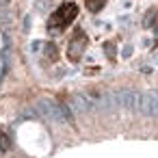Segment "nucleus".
Instances as JSON below:
<instances>
[{
  "instance_id": "obj_1",
  "label": "nucleus",
  "mask_w": 158,
  "mask_h": 158,
  "mask_svg": "<svg viewBox=\"0 0 158 158\" xmlns=\"http://www.w3.org/2000/svg\"><path fill=\"white\" fill-rule=\"evenodd\" d=\"M76 15H78V5H74V2H63V5L52 13V20H50L48 28H50L52 33H59V31L67 28V26L74 22Z\"/></svg>"
},
{
  "instance_id": "obj_2",
  "label": "nucleus",
  "mask_w": 158,
  "mask_h": 158,
  "mask_svg": "<svg viewBox=\"0 0 158 158\" xmlns=\"http://www.w3.org/2000/svg\"><path fill=\"white\" fill-rule=\"evenodd\" d=\"M85 44H87V39H85L82 31H76V35L69 39V46H67V56H69L72 61H78V59H80V54H82V50H85Z\"/></svg>"
},
{
  "instance_id": "obj_3",
  "label": "nucleus",
  "mask_w": 158,
  "mask_h": 158,
  "mask_svg": "<svg viewBox=\"0 0 158 158\" xmlns=\"http://www.w3.org/2000/svg\"><path fill=\"white\" fill-rule=\"evenodd\" d=\"M11 147V141H9V136L7 134H0V149H2V152H7Z\"/></svg>"
},
{
  "instance_id": "obj_4",
  "label": "nucleus",
  "mask_w": 158,
  "mask_h": 158,
  "mask_svg": "<svg viewBox=\"0 0 158 158\" xmlns=\"http://www.w3.org/2000/svg\"><path fill=\"white\" fill-rule=\"evenodd\" d=\"M87 7H89L91 11H98V9H102V7H104V2H89Z\"/></svg>"
}]
</instances>
